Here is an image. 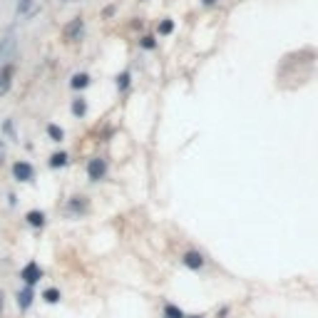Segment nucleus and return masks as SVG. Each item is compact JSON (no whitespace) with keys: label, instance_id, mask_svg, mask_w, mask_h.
Masks as SVG:
<instances>
[{"label":"nucleus","instance_id":"11","mask_svg":"<svg viewBox=\"0 0 318 318\" xmlns=\"http://www.w3.org/2000/svg\"><path fill=\"white\" fill-rule=\"evenodd\" d=\"M164 318H184V313H182V308H179V306L167 303V306H164Z\"/></svg>","mask_w":318,"mask_h":318},{"label":"nucleus","instance_id":"21","mask_svg":"<svg viewBox=\"0 0 318 318\" xmlns=\"http://www.w3.org/2000/svg\"><path fill=\"white\" fill-rule=\"evenodd\" d=\"M3 132H5V134H10V137H15V127H13V119H5V122H3Z\"/></svg>","mask_w":318,"mask_h":318},{"label":"nucleus","instance_id":"20","mask_svg":"<svg viewBox=\"0 0 318 318\" xmlns=\"http://www.w3.org/2000/svg\"><path fill=\"white\" fill-rule=\"evenodd\" d=\"M139 45H142L144 50H154V48H157V40H154L152 35H147V37H142V42H139Z\"/></svg>","mask_w":318,"mask_h":318},{"label":"nucleus","instance_id":"24","mask_svg":"<svg viewBox=\"0 0 318 318\" xmlns=\"http://www.w3.org/2000/svg\"><path fill=\"white\" fill-rule=\"evenodd\" d=\"M0 311H3V293H0Z\"/></svg>","mask_w":318,"mask_h":318},{"label":"nucleus","instance_id":"9","mask_svg":"<svg viewBox=\"0 0 318 318\" xmlns=\"http://www.w3.org/2000/svg\"><path fill=\"white\" fill-rule=\"evenodd\" d=\"M70 84H72V90H84L90 84V75L87 72H77L72 80H70Z\"/></svg>","mask_w":318,"mask_h":318},{"label":"nucleus","instance_id":"19","mask_svg":"<svg viewBox=\"0 0 318 318\" xmlns=\"http://www.w3.org/2000/svg\"><path fill=\"white\" fill-rule=\"evenodd\" d=\"M42 296H45V301H48V303H57V301H60V291H57V288H48Z\"/></svg>","mask_w":318,"mask_h":318},{"label":"nucleus","instance_id":"16","mask_svg":"<svg viewBox=\"0 0 318 318\" xmlns=\"http://www.w3.org/2000/svg\"><path fill=\"white\" fill-rule=\"evenodd\" d=\"M174 33V20H162V23H159V35H172Z\"/></svg>","mask_w":318,"mask_h":318},{"label":"nucleus","instance_id":"3","mask_svg":"<svg viewBox=\"0 0 318 318\" xmlns=\"http://www.w3.org/2000/svg\"><path fill=\"white\" fill-rule=\"evenodd\" d=\"M13 177H15L17 182H30V179L35 177V172H33V167H30L28 162H15V164H13Z\"/></svg>","mask_w":318,"mask_h":318},{"label":"nucleus","instance_id":"17","mask_svg":"<svg viewBox=\"0 0 318 318\" xmlns=\"http://www.w3.org/2000/svg\"><path fill=\"white\" fill-rule=\"evenodd\" d=\"M130 80H132V77H130V72H122V75L117 77V90H119V92H124L127 87H130Z\"/></svg>","mask_w":318,"mask_h":318},{"label":"nucleus","instance_id":"23","mask_svg":"<svg viewBox=\"0 0 318 318\" xmlns=\"http://www.w3.org/2000/svg\"><path fill=\"white\" fill-rule=\"evenodd\" d=\"M3 157H5V147H3V142H0V162H3Z\"/></svg>","mask_w":318,"mask_h":318},{"label":"nucleus","instance_id":"22","mask_svg":"<svg viewBox=\"0 0 318 318\" xmlns=\"http://www.w3.org/2000/svg\"><path fill=\"white\" fill-rule=\"evenodd\" d=\"M201 5H204V8H211V5H217V0H201Z\"/></svg>","mask_w":318,"mask_h":318},{"label":"nucleus","instance_id":"1","mask_svg":"<svg viewBox=\"0 0 318 318\" xmlns=\"http://www.w3.org/2000/svg\"><path fill=\"white\" fill-rule=\"evenodd\" d=\"M13 55H15V35L10 33L0 40V65H8Z\"/></svg>","mask_w":318,"mask_h":318},{"label":"nucleus","instance_id":"14","mask_svg":"<svg viewBox=\"0 0 318 318\" xmlns=\"http://www.w3.org/2000/svg\"><path fill=\"white\" fill-rule=\"evenodd\" d=\"M65 164H67V154L65 152H57V154L50 157V167H55V169L57 167H65Z\"/></svg>","mask_w":318,"mask_h":318},{"label":"nucleus","instance_id":"8","mask_svg":"<svg viewBox=\"0 0 318 318\" xmlns=\"http://www.w3.org/2000/svg\"><path fill=\"white\" fill-rule=\"evenodd\" d=\"M30 301H33V286H28V288H23V291L17 293V306H20V311H28Z\"/></svg>","mask_w":318,"mask_h":318},{"label":"nucleus","instance_id":"6","mask_svg":"<svg viewBox=\"0 0 318 318\" xmlns=\"http://www.w3.org/2000/svg\"><path fill=\"white\" fill-rule=\"evenodd\" d=\"M42 279V271H40V266L35 264V261H30L25 268H23V281L28 284V286H33V284H37Z\"/></svg>","mask_w":318,"mask_h":318},{"label":"nucleus","instance_id":"18","mask_svg":"<svg viewBox=\"0 0 318 318\" xmlns=\"http://www.w3.org/2000/svg\"><path fill=\"white\" fill-rule=\"evenodd\" d=\"M33 5H35V0H20V3H17V15H28Z\"/></svg>","mask_w":318,"mask_h":318},{"label":"nucleus","instance_id":"25","mask_svg":"<svg viewBox=\"0 0 318 318\" xmlns=\"http://www.w3.org/2000/svg\"><path fill=\"white\" fill-rule=\"evenodd\" d=\"M184 318H201V316H184Z\"/></svg>","mask_w":318,"mask_h":318},{"label":"nucleus","instance_id":"10","mask_svg":"<svg viewBox=\"0 0 318 318\" xmlns=\"http://www.w3.org/2000/svg\"><path fill=\"white\" fill-rule=\"evenodd\" d=\"M72 115H75V117H84V115H87V102H84L82 97H77V100L72 102Z\"/></svg>","mask_w":318,"mask_h":318},{"label":"nucleus","instance_id":"7","mask_svg":"<svg viewBox=\"0 0 318 318\" xmlns=\"http://www.w3.org/2000/svg\"><path fill=\"white\" fill-rule=\"evenodd\" d=\"M10 84H13V65H5L0 70V97L10 92Z\"/></svg>","mask_w":318,"mask_h":318},{"label":"nucleus","instance_id":"2","mask_svg":"<svg viewBox=\"0 0 318 318\" xmlns=\"http://www.w3.org/2000/svg\"><path fill=\"white\" fill-rule=\"evenodd\" d=\"M104 174H107V162L100 159V157L90 159V164H87V177H90L92 182H100V179H104Z\"/></svg>","mask_w":318,"mask_h":318},{"label":"nucleus","instance_id":"15","mask_svg":"<svg viewBox=\"0 0 318 318\" xmlns=\"http://www.w3.org/2000/svg\"><path fill=\"white\" fill-rule=\"evenodd\" d=\"M28 221H30L33 226H42V224H45V214H42V211H30Z\"/></svg>","mask_w":318,"mask_h":318},{"label":"nucleus","instance_id":"5","mask_svg":"<svg viewBox=\"0 0 318 318\" xmlns=\"http://www.w3.org/2000/svg\"><path fill=\"white\" fill-rule=\"evenodd\" d=\"M182 264L186 266V268H192V271H199L201 266H204V256L199 251H186L184 256H182Z\"/></svg>","mask_w":318,"mask_h":318},{"label":"nucleus","instance_id":"4","mask_svg":"<svg viewBox=\"0 0 318 318\" xmlns=\"http://www.w3.org/2000/svg\"><path fill=\"white\" fill-rule=\"evenodd\" d=\"M82 30H84L82 17H75V20H70V25L65 28V37H67L70 42H77V40L82 37Z\"/></svg>","mask_w":318,"mask_h":318},{"label":"nucleus","instance_id":"13","mask_svg":"<svg viewBox=\"0 0 318 318\" xmlns=\"http://www.w3.org/2000/svg\"><path fill=\"white\" fill-rule=\"evenodd\" d=\"M48 134L52 137V142H62V139H65V132H62L57 124H48Z\"/></svg>","mask_w":318,"mask_h":318},{"label":"nucleus","instance_id":"12","mask_svg":"<svg viewBox=\"0 0 318 318\" xmlns=\"http://www.w3.org/2000/svg\"><path fill=\"white\" fill-rule=\"evenodd\" d=\"M67 209H70V211H77V214H82V211L87 209V204H84V199H82V197H75V199L67 204Z\"/></svg>","mask_w":318,"mask_h":318}]
</instances>
